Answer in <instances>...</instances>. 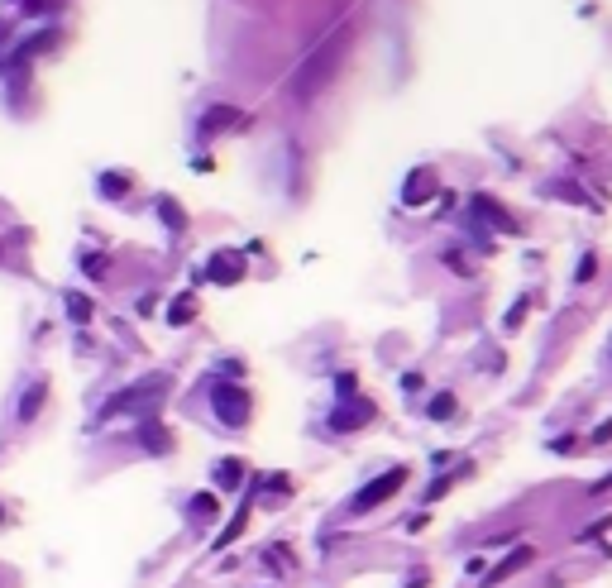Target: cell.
<instances>
[{"mask_svg":"<svg viewBox=\"0 0 612 588\" xmlns=\"http://www.w3.org/2000/svg\"><path fill=\"white\" fill-rule=\"evenodd\" d=\"M350 48H354V24H340V29L330 34L326 44L316 48V53H311V58H306V63L292 72V82H287V96H292L297 106L316 101V96H321V91L335 82V72L345 67Z\"/></svg>","mask_w":612,"mask_h":588,"instance_id":"cell-1","label":"cell"},{"mask_svg":"<svg viewBox=\"0 0 612 588\" xmlns=\"http://www.w3.org/2000/svg\"><path fill=\"white\" fill-rule=\"evenodd\" d=\"M168 392V378H144L139 388H130V392H115L106 407H101V416H120V412H144L149 402H158Z\"/></svg>","mask_w":612,"mask_h":588,"instance_id":"cell-2","label":"cell"},{"mask_svg":"<svg viewBox=\"0 0 612 588\" xmlns=\"http://www.w3.org/2000/svg\"><path fill=\"white\" fill-rule=\"evenodd\" d=\"M211 402H216V416L225 426H244V421H249V392L235 388V383H216V388H211Z\"/></svg>","mask_w":612,"mask_h":588,"instance_id":"cell-3","label":"cell"},{"mask_svg":"<svg viewBox=\"0 0 612 588\" xmlns=\"http://www.w3.org/2000/svg\"><path fill=\"white\" fill-rule=\"evenodd\" d=\"M402 483H407V469H388V474H378V479H373L369 488L354 498V512H373V507H383V502L393 498Z\"/></svg>","mask_w":612,"mask_h":588,"instance_id":"cell-4","label":"cell"},{"mask_svg":"<svg viewBox=\"0 0 612 588\" xmlns=\"http://www.w3.org/2000/svg\"><path fill=\"white\" fill-rule=\"evenodd\" d=\"M373 421V402H350V407H340V412H330V426L335 431H354V426H369Z\"/></svg>","mask_w":612,"mask_h":588,"instance_id":"cell-5","label":"cell"},{"mask_svg":"<svg viewBox=\"0 0 612 588\" xmlns=\"http://www.w3.org/2000/svg\"><path fill=\"white\" fill-rule=\"evenodd\" d=\"M244 278V259L240 254H230V249H225V254H211V283H240Z\"/></svg>","mask_w":612,"mask_h":588,"instance_id":"cell-6","label":"cell"},{"mask_svg":"<svg viewBox=\"0 0 612 588\" xmlns=\"http://www.w3.org/2000/svg\"><path fill=\"white\" fill-rule=\"evenodd\" d=\"M436 187H440V177L431 173V168H416L412 182L402 187V201H407V206H421V201H426V196L436 192Z\"/></svg>","mask_w":612,"mask_h":588,"instance_id":"cell-7","label":"cell"},{"mask_svg":"<svg viewBox=\"0 0 612 588\" xmlns=\"http://www.w3.org/2000/svg\"><path fill=\"white\" fill-rule=\"evenodd\" d=\"M244 125H249V120H244L240 110H225V106H216V110H211V115H206V120H201V134H211V139H216L220 130H244Z\"/></svg>","mask_w":612,"mask_h":588,"instance_id":"cell-8","label":"cell"},{"mask_svg":"<svg viewBox=\"0 0 612 588\" xmlns=\"http://www.w3.org/2000/svg\"><path fill=\"white\" fill-rule=\"evenodd\" d=\"M531 560H536V550H531V545H522L517 555H507L503 565H498V569H493V574H488V584H498V579H507V574H517V569H522V565H531Z\"/></svg>","mask_w":612,"mask_h":588,"instance_id":"cell-9","label":"cell"},{"mask_svg":"<svg viewBox=\"0 0 612 588\" xmlns=\"http://www.w3.org/2000/svg\"><path fill=\"white\" fill-rule=\"evenodd\" d=\"M44 397H48V383H34V388L20 397V421H34L39 416V407H44Z\"/></svg>","mask_w":612,"mask_h":588,"instance_id":"cell-10","label":"cell"},{"mask_svg":"<svg viewBox=\"0 0 612 588\" xmlns=\"http://www.w3.org/2000/svg\"><path fill=\"white\" fill-rule=\"evenodd\" d=\"M474 211H483V216L493 220L498 230H517V220L507 216V211H503V206H498V201H488V196H479V201H474Z\"/></svg>","mask_w":612,"mask_h":588,"instance_id":"cell-11","label":"cell"},{"mask_svg":"<svg viewBox=\"0 0 612 588\" xmlns=\"http://www.w3.org/2000/svg\"><path fill=\"white\" fill-rule=\"evenodd\" d=\"M244 479V459H220L216 464V483L220 488H240Z\"/></svg>","mask_w":612,"mask_h":588,"instance_id":"cell-12","label":"cell"},{"mask_svg":"<svg viewBox=\"0 0 612 588\" xmlns=\"http://www.w3.org/2000/svg\"><path fill=\"white\" fill-rule=\"evenodd\" d=\"M192 316H197V297H192V292H182V297L168 306V321H173V326H187Z\"/></svg>","mask_w":612,"mask_h":588,"instance_id":"cell-13","label":"cell"},{"mask_svg":"<svg viewBox=\"0 0 612 588\" xmlns=\"http://www.w3.org/2000/svg\"><path fill=\"white\" fill-rule=\"evenodd\" d=\"M244 522H249V502H244L240 512H235V522H230V526H225V531L216 536V545H230V541H235V536L244 531Z\"/></svg>","mask_w":612,"mask_h":588,"instance_id":"cell-14","label":"cell"},{"mask_svg":"<svg viewBox=\"0 0 612 588\" xmlns=\"http://www.w3.org/2000/svg\"><path fill=\"white\" fill-rule=\"evenodd\" d=\"M431 416H436V421H450V416H455V397H450V392H440L436 402H431Z\"/></svg>","mask_w":612,"mask_h":588,"instance_id":"cell-15","label":"cell"},{"mask_svg":"<svg viewBox=\"0 0 612 588\" xmlns=\"http://www.w3.org/2000/svg\"><path fill=\"white\" fill-rule=\"evenodd\" d=\"M192 517H197V522L201 517H216V498H211V493H201V498L192 502Z\"/></svg>","mask_w":612,"mask_h":588,"instance_id":"cell-16","label":"cell"},{"mask_svg":"<svg viewBox=\"0 0 612 588\" xmlns=\"http://www.w3.org/2000/svg\"><path fill=\"white\" fill-rule=\"evenodd\" d=\"M67 311H72L77 321H91V302H87V297H67Z\"/></svg>","mask_w":612,"mask_h":588,"instance_id":"cell-17","label":"cell"},{"mask_svg":"<svg viewBox=\"0 0 612 588\" xmlns=\"http://www.w3.org/2000/svg\"><path fill=\"white\" fill-rule=\"evenodd\" d=\"M593 273H598V259H593V254H584V259H579V273H574V278H579V283H589Z\"/></svg>","mask_w":612,"mask_h":588,"instance_id":"cell-18","label":"cell"},{"mask_svg":"<svg viewBox=\"0 0 612 588\" xmlns=\"http://www.w3.org/2000/svg\"><path fill=\"white\" fill-rule=\"evenodd\" d=\"M144 440H149V450H168V445H173V440L163 436L158 426H149V431H144Z\"/></svg>","mask_w":612,"mask_h":588,"instance_id":"cell-19","label":"cell"},{"mask_svg":"<svg viewBox=\"0 0 612 588\" xmlns=\"http://www.w3.org/2000/svg\"><path fill=\"white\" fill-rule=\"evenodd\" d=\"M101 187H106L110 196H120V192H125V182H120V173H106V182H101Z\"/></svg>","mask_w":612,"mask_h":588,"instance_id":"cell-20","label":"cell"},{"mask_svg":"<svg viewBox=\"0 0 612 588\" xmlns=\"http://www.w3.org/2000/svg\"><path fill=\"white\" fill-rule=\"evenodd\" d=\"M608 488H612V474H608L603 483H593V493H608Z\"/></svg>","mask_w":612,"mask_h":588,"instance_id":"cell-21","label":"cell"},{"mask_svg":"<svg viewBox=\"0 0 612 588\" xmlns=\"http://www.w3.org/2000/svg\"><path fill=\"white\" fill-rule=\"evenodd\" d=\"M0 522H5V507H0Z\"/></svg>","mask_w":612,"mask_h":588,"instance_id":"cell-22","label":"cell"}]
</instances>
